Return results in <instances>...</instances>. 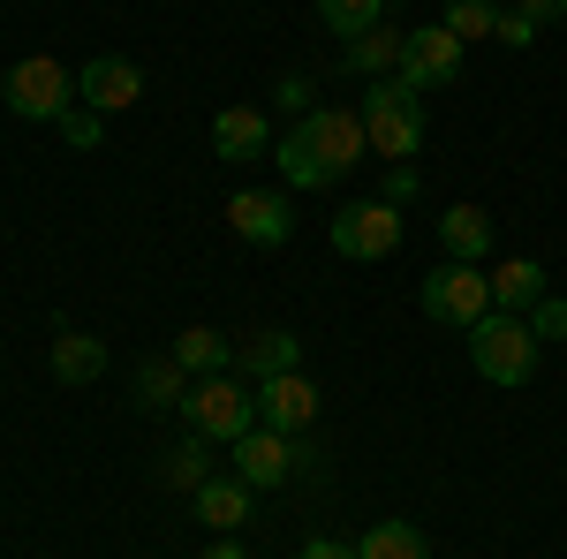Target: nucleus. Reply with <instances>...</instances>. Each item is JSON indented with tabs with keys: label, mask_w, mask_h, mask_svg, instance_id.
I'll return each mask as SVG.
<instances>
[{
	"label": "nucleus",
	"mask_w": 567,
	"mask_h": 559,
	"mask_svg": "<svg viewBox=\"0 0 567 559\" xmlns=\"http://www.w3.org/2000/svg\"><path fill=\"white\" fill-rule=\"evenodd\" d=\"M363 152H371V136H363V114H355V106H310L303 122L272 144L288 189H326V182H341Z\"/></svg>",
	"instance_id": "1"
},
{
	"label": "nucleus",
	"mask_w": 567,
	"mask_h": 559,
	"mask_svg": "<svg viewBox=\"0 0 567 559\" xmlns=\"http://www.w3.org/2000/svg\"><path fill=\"white\" fill-rule=\"evenodd\" d=\"M363 136H371V152L386 159V167H409L416 152H424V136H432V122H424V91H409L401 76H379V84L363 91Z\"/></svg>",
	"instance_id": "2"
},
{
	"label": "nucleus",
	"mask_w": 567,
	"mask_h": 559,
	"mask_svg": "<svg viewBox=\"0 0 567 559\" xmlns=\"http://www.w3.org/2000/svg\"><path fill=\"white\" fill-rule=\"evenodd\" d=\"M537 333H529V318H515V310H492V318H477L470 325V363H477L484 386H529L537 379Z\"/></svg>",
	"instance_id": "3"
},
{
	"label": "nucleus",
	"mask_w": 567,
	"mask_h": 559,
	"mask_svg": "<svg viewBox=\"0 0 567 559\" xmlns=\"http://www.w3.org/2000/svg\"><path fill=\"white\" fill-rule=\"evenodd\" d=\"M182 424L213 446H235L243 431H258V386L235 379V371H213V379H189V401H182Z\"/></svg>",
	"instance_id": "4"
},
{
	"label": "nucleus",
	"mask_w": 567,
	"mask_h": 559,
	"mask_svg": "<svg viewBox=\"0 0 567 559\" xmlns=\"http://www.w3.org/2000/svg\"><path fill=\"white\" fill-rule=\"evenodd\" d=\"M0 99H8L16 122H61V114L76 106V69L53 61V53H23V61L0 76Z\"/></svg>",
	"instance_id": "5"
},
{
	"label": "nucleus",
	"mask_w": 567,
	"mask_h": 559,
	"mask_svg": "<svg viewBox=\"0 0 567 559\" xmlns=\"http://www.w3.org/2000/svg\"><path fill=\"white\" fill-rule=\"evenodd\" d=\"M416 302H424V318H432V325L470 333L477 318H492V272H477V265H462V258H446V265H432V272H424Z\"/></svg>",
	"instance_id": "6"
},
{
	"label": "nucleus",
	"mask_w": 567,
	"mask_h": 559,
	"mask_svg": "<svg viewBox=\"0 0 567 559\" xmlns=\"http://www.w3.org/2000/svg\"><path fill=\"white\" fill-rule=\"evenodd\" d=\"M326 242H333L349 265H386L393 250H401V205H386V197L341 205V213L326 219Z\"/></svg>",
	"instance_id": "7"
},
{
	"label": "nucleus",
	"mask_w": 567,
	"mask_h": 559,
	"mask_svg": "<svg viewBox=\"0 0 567 559\" xmlns=\"http://www.w3.org/2000/svg\"><path fill=\"white\" fill-rule=\"evenodd\" d=\"M227 227H235L250 250H280V242L296 235V205H288V189H235V197H227Z\"/></svg>",
	"instance_id": "8"
},
{
	"label": "nucleus",
	"mask_w": 567,
	"mask_h": 559,
	"mask_svg": "<svg viewBox=\"0 0 567 559\" xmlns=\"http://www.w3.org/2000/svg\"><path fill=\"white\" fill-rule=\"evenodd\" d=\"M409 91H439L462 76V39L446 31V23H424V31H409V45H401V69H393Z\"/></svg>",
	"instance_id": "9"
},
{
	"label": "nucleus",
	"mask_w": 567,
	"mask_h": 559,
	"mask_svg": "<svg viewBox=\"0 0 567 559\" xmlns=\"http://www.w3.org/2000/svg\"><path fill=\"white\" fill-rule=\"evenodd\" d=\"M235 476H243L250 491H280V484H296V438L272 431V424L243 431V438H235Z\"/></svg>",
	"instance_id": "10"
},
{
	"label": "nucleus",
	"mask_w": 567,
	"mask_h": 559,
	"mask_svg": "<svg viewBox=\"0 0 567 559\" xmlns=\"http://www.w3.org/2000/svg\"><path fill=\"white\" fill-rule=\"evenodd\" d=\"M76 99H84L91 114H130L136 99H144V69H136L130 53H91L84 76H76Z\"/></svg>",
	"instance_id": "11"
},
{
	"label": "nucleus",
	"mask_w": 567,
	"mask_h": 559,
	"mask_svg": "<svg viewBox=\"0 0 567 559\" xmlns=\"http://www.w3.org/2000/svg\"><path fill=\"white\" fill-rule=\"evenodd\" d=\"M318 408H326V393L310 386L303 371H280V379H265V386H258V424L288 431V438H303V431L318 424Z\"/></svg>",
	"instance_id": "12"
},
{
	"label": "nucleus",
	"mask_w": 567,
	"mask_h": 559,
	"mask_svg": "<svg viewBox=\"0 0 567 559\" xmlns=\"http://www.w3.org/2000/svg\"><path fill=\"white\" fill-rule=\"evenodd\" d=\"M189 507H197V521H205L213 537H235V529L250 521V507H258V491H250L243 476H205V484L189 491Z\"/></svg>",
	"instance_id": "13"
},
{
	"label": "nucleus",
	"mask_w": 567,
	"mask_h": 559,
	"mask_svg": "<svg viewBox=\"0 0 567 559\" xmlns=\"http://www.w3.org/2000/svg\"><path fill=\"white\" fill-rule=\"evenodd\" d=\"M492 242H499V235H492V213H484V205H446V213H439V250H446V258L484 265Z\"/></svg>",
	"instance_id": "14"
},
{
	"label": "nucleus",
	"mask_w": 567,
	"mask_h": 559,
	"mask_svg": "<svg viewBox=\"0 0 567 559\" xmlns=\"http://www.w3.org/2000/svg\"><path fill=\"white\" fill-rule=\"evenodd\" d=\"M280 371H303V341H296V333H250V341L235 348V379L265 386V379H280Z\"/></svg>",
	"instance_id": "15"
},
{
	"label": "nucleus",
	"mask_w": 567,
	"mask_h": 559,
	"mask_svg": "<svg viewBox=\"0 0 567 559\" xmlns=\"http://www.w3.org/2000/svg\"><path fill=\"white\" fill-rule=\"evenodd\" d=\"M130 393H136V408H144V416H167V408L189 401V371H182L175 355H144V363H136V379H130Z\"/></svg>",
	"instance_id": "16"
},
{
	"label": "nucleus",
	"mask_w": 567,
	"mask_h": 559,
	"mask_svg": "<svg viewBox=\"0 0 567 559\" xmlns=\"http://www.w3.org/2000/svg\"><path fill=\"white\" fill-rule=\"evenodd\" d=\"M213 152H219V159H265V152H272L265 114H258V106H219V114H213Z\"/></svg>",
	"instance_id": "17"
},
{
	"label": "nucleus",
	"mask_w": 567,
	"mask_h": 559,
	"mask_svg": "<svg viewBox=\"0 0 567 559\" xmlns=\"http://www.w3.org/2000/svg\"><path fill=\"white\" fill-rule=\"evenodd\" d=\"M53 379H61V386H91V379H106V341H99V333H76V325H61V333H53Z\"/></svg>",
	"instance_id": "18"
},
{
	"label": "nucleus",
	"mask_w": 567,
	"mask_h": 559,
	"mask_svg": "<svg viewBox=\"0 0 567 559\" xmlns=\"http://www.w3.org/2000/svg\"><path fill=\"white\" fill-rule=\"evenodd\" d=\"M545 296H553V288H545V265H537V258H507L499 272H492V310H515V318H529Z\"/></svg>",
	"instance_id": "19"
},
{
	"label": "nucleus",
	"mask_w": 567,
	"mask_h": 559,
	"mask_svg": "<svg viewBox=\"0 0 567 559\" xmlns=\"http://www.w3.org/2000/svg\"><path fill=\"white\" fill-rule=\"evenodd\" d=\"M401 45H409V31H393V23H379V31H363V39H349V53H341V69H349V76H363V84H379V76H393V69H401Z\"/></svg>",
	"instance_id": "20"
},
{
	"label": "nucleus",
	"mask_w": 567,
	"mask_h": 559,
	"mask_svg": "<svg viewBox=\"0 0 567 559\" xmlns=\"http://www.w3.org/2000/svg\"><path fill=\"white\" fill-rule=\"evenodd\" d=\"M355 559H432V537L416 521H371L355 537Z\"/></svg>",
	"instance_id": "21"
},
{
	"label": "nucleus",
	"mask_w": 567,
	"mask_h": 559,
	"mask_svg": "<svg viewBox=\"0 0 567 559\" xmlns=\"http://www.w3.org/2000/svg\"><path fill=\"white\" fill-rule=\"evenodd\" d=\"M167 355H175V363L189 371V379H213V371H235V341H219L213 325H189V333H175V348H167Z\"/></svg>",
	"instance_id": "22"
},
{
	"label": "nucleus",
	"mask_w": 567,
	"mask_h": 559,
	"mask_svg": "<svg viewBox=\"0 0 567 559\" xmlns=\"http://www.w3.org/2000/svg\"><path fill=\"white\" fill-rule=\"evenodd\" d=\"M159 476H167L175 491H197V484L213 476V438H197V431H189V438H175V446L159 454Z\"/></svg>",
	"instance_id": "23"
},
{
	"label": "nucleus",
	"mask_w": 567,
	"mask_h": 559,
	"mask_svg": "<svg viewBox=\"0 0 567 559\" xmlns=\"http://www.w3.org/2000/svg\"><path fill=\"white\" fill-rule=\"evenodd\" d=\"M318 23H326L333 39H363V31L386 23V0H318Z\"/></svg>",
	"instance_id": "24"
},
{
	"label": "nucleus",
	"mask_w": 567,
	"mask_h": 559,
	"mask_svg": "<svg viewBox=\"0 0 567 559\" xmlns=\"http://www.w3.org/2000/svg\"><path fill=\"white\" fill-rule=\"evenodd\" d=\"M454 39H499V0H446V15H439Z\"/></svg>",
	"instance_id": "25"
},
{
	"label": "nucleus",
	"mask_w": 567,
	"mask_h": 559,
	"mask_svg": "<svg viewBox=\"0 0 567 559\" xmlns=\"http://www.w3.org/2000/svg\"><path fill=\"white\" fill-rule=\"evenodd\" d=\"M53 130L69 136V144H76V152H99V144H106V114H91L84 99H76V106H69V114H61V122H53Z\"/></svg>",
	"instance_id": "26"
},
{
	"label": "nucleus",
	"mask_w": 567,
	"mask_h": 559,
	"mask_svg": "<svg viewBox=\"0 0 567 559\" xmlns=\"http://www.w3.org/2000/svg\"><path fill=\"white\" fill-rule=\"evenodd\" d=\"M529 333H537V341H567V296L537 302V310H529Z\"/></svg>",
	"instance_id": "27"
},
{
	"label": "nucleus",
	"mask_w": 567,
	"mask_h": 559,
	"mask_svg": "<svg viewBox=\"0 0 567 559\" xmlns=\"http://www.w3.org/2000/svg\"><path fill=\"white\" fill-rule=\"evenodd\" d=\"M272 106H280V114H296V122H303L310 106H318V84H310V76H280V91H272Z\"/></svg>",
	"instance_id": "28"
},
{
	"label": "nucleus",
	"mask_w": 567,
	"mask_h": 559,
	"mask_svg": "<svg viewBox=\"0 0 567 559\" xmlns=\"http://www.w3.org/2000/svg\"><path fill=\"white\" fill-rule=\"evenodd\" d=\"M296 484H326V454H318V438H296Z\"/></svg>",
	"instance_id": "29"
},
{
	"label": "nucleus",
	"mask_w": 567,
	"mask_h": 559,
	"mask_svg": "<svg viewBox=\"0 0 567 559\" xmlns=\"http://www.w3.org/2000/svg\"><path fill=\"white\" fill-rule=\"evenodd\" d=\"M499 45H537V23L523 8H499Z\"/></svg>",
	"instance_id": "30"
},
{
	"label": "nucleus",
	"mask_w": 567,
	"mask_h": 559,
	"mask_svg": "<svg viewBox=\"0 0 567 559\" xmlns=\"http://www.w3.org/2000/svg\"><path fill=\"white\" fill-rule=\"evenodd\" d=\"M416 189H424V174H416V167H393L386 174V205H409Z\"/></svg>",
	"instance_id": "31"
},
{
	"label": "nucleus",
	"mask_w": 567,
	"mask_h": 559,
	"mask_svg": "<svg viewBox=\"0 0 567 559\" xmlns=\"http://www.w3.org/2000/svg\"><path fill=\"white\" fill-rule=\"evenodd\" d=\"M515 8H523L537 31H545V23H567V0H515Z\"/></svg>",
	"instance_id": "32"
},
{
	"label": "nucleus",
	"mask_w": 567,
	"mask_h": 559,
	"mask_svg": "<svg viewBox=\"0 0 567 559\" xmlns=\"http://www.w3.org/2000/svg\"><path fill=\"white\" fill-rule=\"evenodd\" d=\"M296 559H355V545H341V537H310Z\"/></svg>",
	"instance_id": "33"
},
{
	"label": "nucleus",
	"mask_w": 567,
	"mask_h": 559,
	"mask_svg": "<svg viewBox=\"0 0 567 559\" xmlns=\"http://www.w3.org/2000/svg\"><path fill=\"white\" fill-rule=\"evenodd\" d=\"M205 559H250V552H243V537H213V545H205Z\"/></svg>",
	"instance_id": "34"
},
{
	"label": "nucleus",
	"mask_w": 567,
	"mask_h": 559,
	"mask_svg": "<svg viewBox=\"0 0 567 559\" xmlns=\"http://www.w3.org/2000/svg\"><path fill=\"white\" fill-rule=\"evenodd\" d=\"M499 8H507V0H499Z\"/></svg>",
	"instance_id": "35"
}]
</instances>
